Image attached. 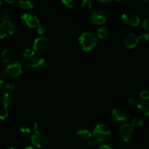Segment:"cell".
<instances>
[{"label": "cell", "mask_w": 149, "mask_h": 149, "mask_svg": "<svg viewBox=\"0 0 149 149\" xmlns=\"http://www.w3.org/2000/svg\"><path fill=\"white\" fill-rule=\"evenodd\" d=\"M79 43L83 50L89 52L97 44V37L91 32H85L79 37Z\"/></svg>", "instance_id": "cell-1"}, {"label": "cell", "mask_w": 149, "mask_h": 149, "mask_svg": "<svg viewBox=\"0 0 149 149\" xmlns=\"http://www.w3.org/2000/svg\"><path fill=\"white\" fill-rule=\"evenodd\" d=\"M110 135V129L109 126L105 123L99 124L95 127L93 132V139L98 143L106 141Z\"/></svg>", "instance_id": "cell-2"}, {"label": "cell", "mask_w": 149, "mask_h": 149, "mask_svg": "<svg viewBox=\"0 0 149 149\" xmlns=\"http://www.w3.org/2000/svg\"><path fill=\"white\" fill-rule=\"evenodd\" d=\"M34 134L31 137V141L34 146L37 148H42L48 144L49 141V138L45 132L38 131L37 124L35 123L34 125Z\"/></svg>", "instance_id": "cell-3"}, {"label": "cell", "mask_w": 149, "mask_h": 149, "mask_svg": "<svg viewBox=\"0 0 149 149\" xmlns=\"http://www.w3.org/2000/svg\"><path fill=\"white\" fill-rule=\"evenodd\" d=\"M46 66V61L42 58L34 56L30 60L27 64V68L29 70H32L35 74H40L43 71Z\"/></svg>", "instance_id": "cell-4"}, {"label": "cell", "mask_w": 149, "mask_h": 149, "mask_svg": "<svg viewBox=\"0 0 149 149\" xmlns=\"http://www.w3.org/2000/svg\"><path fill=\"white\" fill-rule=\"evenodd\" d=\"M141 39H145L146 41L149 40V33H144L140 34V36H137L136 34L133 33H130L129 34L127 35L124 40V43H125V46L127 47L128 49H131V48L135 47L136 45L138 44L139 41Z\"/></svg>", "instance_id": "cell-5"}, {"label": "cell", "mask_w": 149, "mask_h": 149, "mask_svg": "<svg viewBox=\"0 0 149 149\" xmlns=\"http://www.w3.org/2000/svg\"><path fill=\"white\" fill-rule=\"evenodd\" d=\"M91 20L94 25H102L106 21V13L101 7H95L90 13Z\"/></svg>", "instance_id": "cell-6"}, {"label": "cell", "mask_w": 149, "mask_h": 149, "mask_svg": "<svg viewBox=\"0 0 149 149\" xmlns=\"http://www.w3.org/2000/svg\"><path fill=\"white\" fill-rule=\"evenodd\" d=\"M15 32V26L10 20L1 22L0 24V38H7L11 36Z\"/></svg>", "instance_id": "cell-7"}, {"label": "cell", "mask_w": 149, "mask_h": 149, "mask_svg": "<svg viewBox=\"0 0 149 149\" xmlns=\"http://www.w3.org/2000/svg\"><path fill=\"white\" fill-rule=\"evenodd\" d=\"M21 20L23 23L29 28H37L40 24L37 17L32 13H23L21 15Z\"/></svg>", "instance_id": "cell-8"}, {"label": "cell", "mask_w": 149, "mask_h": 149, "mask_svg": "<svg viewBox=\"0 0 149 149\" xmlns=\"http://www.w3.org/2000/svg\"><path fill=\"white\" fill-rule=\"evenodd\" d=\"M134 134V128L131 125L129 124H124L121 125L119 130V135L122 140L125 142H128L131 139Z\"/></svg>", "instance_id": "cell-9"}, {"label": "cell", "mask_w": 149, "mask_h": 149, "mask_svg": "<svg viewBox=\"0 0 149 149\" xmlns=\"http://www.w3.org/2000/svg\"><path fill=\"white\" fill-rule=\"evenodd\" d=\"M121 19L126 24L131 26H137L140 23L139 16L133 12H127L121 16Z\"/></svg>", "instance_id": "cell-10"}, {"label": "cell", "mask_w": 149, "mask_h": 149, "mask_svg": "<svg viewBox=\"0 0 149 149\" xmlns=\"http://www.w3.org/2000/svg\"><path fill=\"white\" fill-rule=\"evenodd\" d=\"M22 73V66L18 62L10 63L5 68V74L10 77H17Z\"/></svg>", "instance_id": "cell-11"}, {"label": "cell", "mask_w": 149, "mask_h": 149, "mask_svg": "<svg viewBox=\"0 0 149 149\" xmlns=\"http://www.w3.org/2000/svg\"><path fill=\"white\" fill-rule=\"evenodd\" d=\"M49 42L48 39L45 37H38L34 42V49L35 52L38 53H42L48 47Z\"/></svg>", "instance_id": "cell-12"}, {"label": "cell", "mask_w": 149, "mask_h": 149, "mask_svg": "<svg viewBox=\"0 0 149 149\" xmlns=\"http://www.w3.org/2000/svg\"><path fill=\"white\" fill-rule=\"evenodd\" d=\"M112 119L115 122H124L129 119V113L123 109H115L111 113Z\"/></svg>", "instance_id": "cell-13"}, {"label": "cell", "mask_w": 149, "mask_h": 149, "mask_svg": "<svg viewBox=\"0 0 149 149\" xmlns=\"http://www.w3.org/2000/svg\"><path fill=\"white\" fill-rule=\"evenodd\" d=\"M16 101V97L11 92H4L1 95V103L3 104V107L8 108L15 104Z\"/></svg>", "instance_id": "cell-14"}, {"label": "cell", "mask_w": 149, "mask_h": 149, "mask_svg": "<svg viewBox=\"0 0 149 149\" xmlns=\"http://www.w3.org/2000/svg\"><path fill=\"white\" fill-rule=\"evenodd\" d=\"M77 137L80 141H83V142L88 141L89 142L91 139L92 135L88 130L81 129L79 130L77 132Z\"/></svg>", "instance_id": "cell-15"}, {"label": "cell", "mask_w": 149, "mask_h": 149, "mask_svg": "<svg viewBox=\"0 0 149 149\" xmlns=\"http://www.w3.org/2000/svg\"><path fill=\"white\" fill-rule=\"evenodd\" d=\"M137 107L139 111L143 113L144 116H149V103L147 101H140L137 103Z\"/></svg>", "instance_id": "cell-16"}, {"label": "cell", "mask_w": 149, "mask_h": 149, "mask_svg": "<svg viewBox=\"0 0 149 149\" xmlns=\"http://www.w3.org/2000/svg\"><path fill=\"white\" fill-rule=\"evenodd\" d=\"M1 56L3 63H4V64H6L10 62V61H11L12 58H13V54H12L11 51L9 49H4V50L1 52Z\"/></svg>", "instance_id": "cell-17"}, {"label": "cell", "mask_w": 149, "mask_h": 149, "mask_svg": "<svg viewBox=\"0 0 149 149\" xmlns=\"http://www.w3.org/2000/svg\"><path fill=\"white\" fill-rule=\"evenodd\" d=\"M109 30L108 29V28L106 27H102L98 30L97 31V35L100 39H105L107 36L109 35Z\"/></svg>", "instance_id": "cell-18"}, {"label": "cell", "mask_w": 149, "mask_h": 149, "mask_svg": "<svg viewBox=\"0 0 149 149\" xmlns=\"http://www.w3.org/2000/svg\"><path fill=\"white\" fill-rule=\"evenodd\" d=\"M19 6L23 10H29V9L33 8L34 4L32 1H20L18 2Z\"/></svg>", "instance_id": "cell-19"}, {"label": "cell", "mask_w": 149, "mask_h": 149, "mask_svg": "<svg viewBox=\"0 0 149 149\" xmlns=\"http://www.w3.org/2000/svg\"><path fill=\"white\" fill-rule=\"evenodd\" d=\"M131 125L135 127H143V119L140 116H136L132 119V123Z\"/></svg>", "instance_id": "cell-20"}, {"label": "cell", "mask_w": 149, "mask_h": 149, "mask_svg": "<svg viewBox=\"0 0 149 149\" xmlns=\"http://www.w3.org/2000/svg\"><path fill=\"white\" fill-rule=\"evenodd\" d=\"M23 57L24 59L29 60V61H30L31 59H32V58L34 57V51L33 49H26V50L23 52Z\"/></svg>", "instance_id": "cell-21"}, {"label": "cell", "mask_w": 149, "mask_h": 149, "mask_svg": "<svg viewBox=\"0 0 149 149\" xmlns=\"http://www.w3.org/2000/svg\"><path fill=\"white\" fill-rule=\"evenodd\" d=\"M10 15V11L8 10H6V9H4V10H1L0 11V20H1L2 22L6 21V20H8L9 17Z\"/></svg>", "instance_id": "cell-22"}, {"label": "cell", "mask_w": 149, "mask_h": 149, "mask_svg": "<svg viewBox=\"0 0 149 149\" xmlns=\"http://www.w3.org/2000/svg\"><path fill=\"white\" fill-rule=\"evenodd\" d=\"M20 132L23 136H28L31 134V129L27 125H23L20 127Z\"/></svg>", "instance_id": "cell-23"}, {"label": "cell", "mask_w": 149, "mask_h": 149, "mask_svg": "<svg viewBox=\"0 0 149 149\" xmlns=\"http://www.w3.org/2000/svg\"><path fill=\"white\" fill-rule=\"evenodd\" d=\"M37 33L41 35L45 34V33H46L48 31V26L45 24H41V23L37 26Z\"/></svg>", "instance_id": "cell-24"}, {"label": "cell", "mask_w": 149, "mask_h": 149, "mask_svg": "<svg viewBox=\"0 0 149 149\" xmlns=\"http://www.w3.org/2000/svg\"><path fill=\"white\" fill-rule=\"evenodd\" d=\"M8 115H9V112L7 108L2 107L0 109V119L4 120V119H5L8 116Z\"/></svg>", "instance_id": "cell-25"}, {"label": "cell", "mask_w": 149, "mask_h": 149, "mask_svg": "<svg viewBox=\"0 0 149 149\" xmlns=\"http://www.w3.org/2000/svg\"><path fill=\"white\" fill-rule=\"evenodd\" d=\"M140 97L143 100L149 99V87H145L140 93Z\"/></svg>", "instance_id": "cell-26"}, {"label": "cell", "mask_w": 149, "mask_h": 149, "mask_svg": "<svg viewBox=\"0 0 149 149\" xmlns=\"http://www.w3.org/2000/svg\"><path fill=\"white\" fill-rule=\"evenodd\" d=\"M88 145L89 149H99V146H97V142L94 139H91L88 142Z\"/></svg>", "instance_id": "cell-27"}, {"label": "cell", "mask_w": 149, "mask_h": 149, "mask_svg": "<svg viewBox=\"0 0 149 149\" xmlns=\"http://www.w3.org/2000/svg\"><path fill=\"white\" fill-rule=\"evenodd\" d=\"M61 3L69 8H72L75 5V1H73V0H62Z\"/></svg>", "instance_id": "cell-28"}, {"label": "cell", "mask_w": 149, "mask_h": 149, "mask_svg": "<svg viewBox=\"0 0 149 149\" xmlns=\"http://www.w3.org/2000/svg\"><path fill=\"white\" fill-rule=\"evenodd\" d=\"M92 4H93V2L91 0H84V1L82 2V6L84 7L86 10H89L92 7Z\"/></svg>", "instance_id": "cell-29"}, {"label": "cell", "mask_w": 149, "mask_h": 149, "mask_svg": "<svg viewBox=\"0 0 149 149\" xmlns=\"http://www.w3.org/2000/svg\"><path fill=\"white\" fill-rule=\"evenodd\" d=\"M15 87V86L14 83H13V82H7L5 84V88L7 89L9 92H10V91H12V90H14Z\"/></svg>", "instance_id": "cell-30"}, {"label": "cell", "mask_w": 149, "mask_h": 149, "mask_svg": "<svg viewBox=\"0 0 149 149\" xmlns=\"http://www.w3.org/2000/svg\"><path fill=\"white\" fill-rule=\"evenodd\" d=\"M128 103L131 106H137V101L134 97H130L129 99L128 100Z\"/></svg>", "instance_id": "cell-31"}, {"label": "cell", "mask_w": 149, "mask_h": 149, "mask_svg": "<svg viewBox=\"0 0 149 149\" xmlns=\"http://www.w3.org/2000/svg\"><path fill=\"white\" fill-rule=\"evenodd\" d=\"M143 26L144 29L149 30V18L145 19L143 23Z\"/></svg>", "instance_id": "cell-32"}, {"label": "cell", "mask_w": 149, "mask_h": 149, "mask_svg": "<svg viewBox=\"0 0 149 149\" xmlns=\"http://www.w3.org/2000/svg\"><path fill=\"white\" fill-rule=\"evenodd\" d=\"M99 149H113L110 146L107 145V144H103V145H101L99 146Z\"/></svg>", "instance_id": "cell-33"}, {"label": "cell", "mask_w": 149, "mask_h": 149, "mask_svg": "<svg viewBox=\"0 0 149 149\" xmlns=\"http://www.w3.org/2000/svg\"><path fill=\"white\" fill-rule=\"evenodd\" d=\"M3 85H4V82H3L2 80L0 79V90H1V89L2 88Z\"/></svg>", "instance_id": "cell-34"}, {"label": "cell", "mask_w": 149, "mask_h": 149, "mask_svg": "<svg viewBox=\"0 0 149 149\" xmlns=\"http://www.w3.org/2000/svg\"><path fill=\"white\" fill-rule=\"evenodd\" d=\"M23 149H34L33 148V147H32V146H27V147H26V148H24Z\"/></svg>", "instance_id": "cell-35"}, {"label": "cell", "mask_w": 149, "mask_h": 149, "mask_svg": "<svg viewBox=\"0 0 149 149\" xmlns=\"http://www.w3.org/2000/svg\"><path fill=\"white\" fill-rule=\"evenodd\" d=\"M8 3H10V4H14V3H15V1H7Z\"/></svg>", "instance_id": "cell-36"}, {"label": "cell", "mask_w": 149, "mask_h": 149, "mask_svg": "<svg viewBox=\"0 0 149 149\" xmlns=\"http://www.w3.org/2000/svg\"><path fill=\"white\" fill-rule=\"evenodd\" d=\"M100 2H102V3H106V2H110V1H100Z\"/></svg>", "instance_id": "cell-37"}, {"label": "cell", "mask_w": 149, "mask_h": 149, "mask_svg": "<svg viewBox=\"0 0 149 149\" xmlns=\"http://www.w3.org/2000/svg\"><path fill=\"white\" fill-rule=\"evenodd\" d=\"M1 1H0V8H1Z\"/></svg>", "instance_id": "cell-38"}, {"label": "cell", "mask_w": 149, "mask_h": 149, "mask_svg": "<svg viewBox=\"0 0 149 149\" xmlns=\"http://www.w3.org/2000/svg\"><path fill=\"white\" fill-rule=\"evenodd\" d=\"M8 149H15V148H8Z\"/></svg>", "instance_id": "cell-39"}]
</instances>
